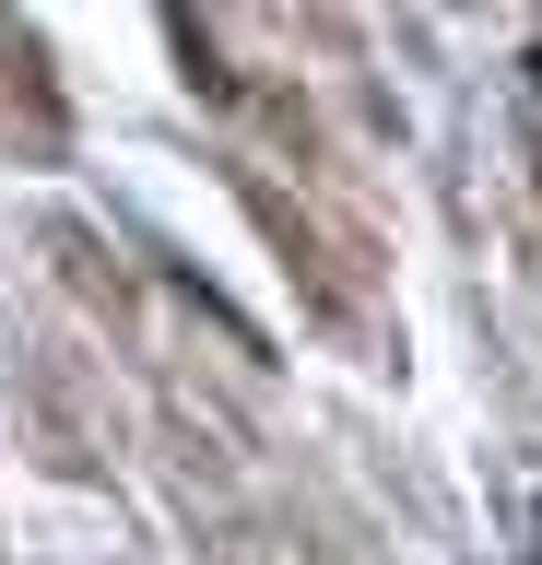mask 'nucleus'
Here are the masks:
<instances>
[{"mask_svg":"<svg viewBox=\"0 0 542 565\" xmlns=\"http://www.w3.org/2000/svg\"><path fill=\"white\" fill-rule=\"evenodd\" d=\"M531 71H542V60H531Z\"/></svg>","mask_w":542,"mask_h":565,"instance_id":"f257e3e1","label":"nucleus"}]
</instances>
